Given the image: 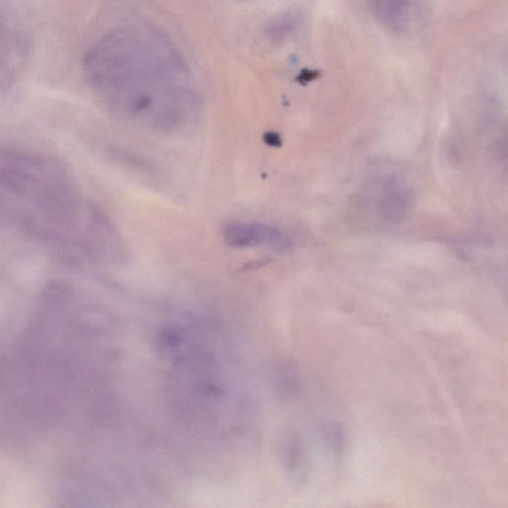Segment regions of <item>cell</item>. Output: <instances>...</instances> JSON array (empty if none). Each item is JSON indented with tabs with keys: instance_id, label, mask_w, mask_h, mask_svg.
Masks as SVG:
<instances>
[{
	"instance_id": "cell-1",
	"label": "cell",
	"mask_w": 508,
	"mask_h": 508,
	"mask_svg": "<svg viewBox=\"0 0 508 508\" xmlns=\"http://www.w3.org/2000/svg\"><path fill=\"white\" fill-rule=\"evenodd\" d=\"M83 74L103 105L137 129L175 134L200 117L202 100L187 62L155 28L133 25L107 32L86 53Z\"/></svg>"
},
{
	"instance_id": "cell-2",
	"label": "cell",
	"mask_w": 508,
	"mask_h": 508,
	"mask_svg": "<svg viewBox=\"0 0 508 508\" xmlns=\"http://www.w3.org/2000/svg\"><path fill=\"white\" fill-rule=\"evenodd\" d=\"M0 217L34 238L89 258L94 257L106 221L59 161L8 148H0Z\"/></svg>"
},
{
	"instance_id": "cell-3",
	"label": "cell",
	"mask_w": 508,
	"mask_h": 508,
	"mask_svg": "<svg viewBox=\"0 0 508 508\" xmlns=\"http://www.w3.org/2000/svg\"><path fill=\"white\" fill-rule=\"evenodd\" d=\"M31 56L28 32L13 16L0 14V94L25 72Z\"/></svg>"
},
{
	"instance_id": "cell-4",
	"label": "cell",
	"mask_w": 508,
	"mask_h": 508,
	"mask_svg": "<svg viewBox=\"0 0 508 508\" xmlns=\"http://www.w3.org/2000/svg\"><path fill=\"white\" fill-rule=\"evenodd\" d=\"M222 237L225 244L235 249H267L285 252L293 246L282 230L262 223H228L223 228Z\"/></svg>"
},
{
	"instance_id": "cell-5",
	"label": "cell",
	"mask_w": 508,
	"mask_h": 508,
	"mask_svg": "<svg viewBox=\"0 0 508 508\" xmlns=\"http://www.w3.org/2000/svg\"><path fill=\"white\" fill-rule=\"evenodd\" d=\"M369 13L381 26L394 33H406L412 26L414 0H366Z\"/></svg>"
},
{
	"instance_id": "cell-6",
	"label": "cell",
	"mask_w": 508,
	"mask_h": 508,
	"mask_svg": "<svg viewBox=\"0 0 508 508\" xmlns=\"http://www.w3.org/2000/svg\"><path fill=\"white\" fill-rule=\"evenodd\" d=\"M303 26V16L297 10L285 11L275 16L265 27V37L274 46L292 40Z\"/></svg>"
},
{
	"instance_id": "cell-7",
	"label": "cell",
	"mask_w": 508,
	"mask_h": 508,
	"mask_svg": "<svg viewBox=\"0 0 508 508\" xmlns=\"http://www.w3.org/2000/svg\"><path fill=\"white\" fill-rule=\"evenodd\" d=\"M318 440L325 452L334 460H340L348 446V434L336 421L322 422L317 429Z\"/></svg>"
},
{
	"instance_id": "cell-8",
	"label": "cell",
	"mask_w": 508,
	"mask_h": 508,
	"mask_svg": "<svg viewBox=\"0 0 508 508\" xmlns=\"http://www.w3.org/2000/svg\"><path fill=\"white\" fill-rule=\"evenodd\" d=\"M282 456L288 471L296 477H302L306 470V452L302 435L291 431L284 436Z\"/></svg>"
},
{
	"instance_id": "cell-9",
	"label": "cell",
	"mask_w": 508,
	"mask_h": 508,
	"mask_svg": "<svg viewBox=\"0 0 508 508\" xmlns=\"http://www.w3.org/2000/svg\"><path fill=\"white\" fill-rule=\"evenodd\" d=\"M238 2H245V0H238Z\"/></svg>"
}]
</instances>
